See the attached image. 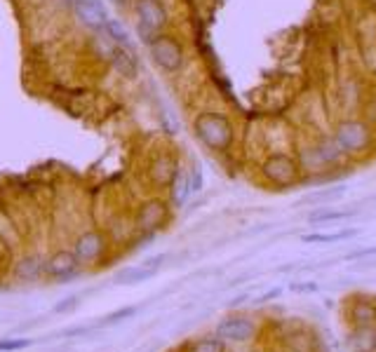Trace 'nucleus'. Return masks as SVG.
<instances>
[{
	"instance_id": "obj_16",
	"label": "nucleus",
	"mask_w": 376,
	"mask_h": 352,
	"mask_svg": "<svg viewBox=\"0 0 376 352\" xmlns=\"http://www.w3.org/2000/svg\"><path fill=\"white\" fill-rule=\"evenodd\" d=\"M177 174H179L177 162H174L172 158H167V155L158 158L156 165H153V179H156L158 186H170Z\"/></svg>"
},
{
	"instance_id": "obj_3",
	"label": "nucleus",
	"mask_w": 376,
	"mask_h": 352,
	"mask_svg": "<svg viewBox=\"0 0 376 352\" xmlns=\"http://www.w3.org/2000/svg\"><path fill=\"white\" fill-rule=\"evenodd\" d=\"M134 14H137V33L142 42H149L156 35L163 33L167 26V10L163 0H134Z\"/></svg>"
},
{
	"instance_id": "obj_17",
	"label": "nucleus",
	"mask_w": 376,
	"mask_h": 352,
	"mask_svg": "<svg viewBox=\"0 0 376 352\" xmlns=\"http://www.w3.org/2000/svg\"><path fill=\"white\" fill-rule=\"evenodd\" d=\"M191 197V183H188V174L179 172L172 181V202L174 207H181L186 204V200Z\"/></svg>"
},
{
	"instance_id": "obj_9",
	"label": "nucleus",
	"mask_w": 376,
	"mask_h": 352,
	"mask_svg": "<svg viewBox=\"0 0 376 352\" xmlns=\"http://www.w3.org/2000/svg\"><path fill=\"white\" fill-rule=\"evenodd\" d=\"M308 153H311V158H313L308 169H313V167H315V169L334 167V165H339V162L344 160V153H341V148L337 146L334 137H322L315 146L311 148Z\"/></svg>"
},
{
	"instance_id": "obj_19",
	"label": "nucleus",
	"mask_w": 376,
	"mask_h": 352,
	"mask_svg": "<svg viewBox=\"0 0 376 352\" xmlns=\"http://www.w3.org/2000/svg\"><path fill=\"white\" fill-rule=\"evenodd\" d=\"M355 214V209H318L308 216V223H327V221H344Z\"/></svg>"
},
{
	"instance_id": "obj_30",
	"label": "nucleus",
	"mask_w": 376,
	"mask_h": 352,
	"mask_svg": "<svg viewBox=\"0 0 376 352\" xmlns=\"http://www.w3.org/2000/svg\"><path fill=\"white\" fill-rule=\"evenodd\" d=\"M280 296H282V289H280V287H273V289H268L266 294H261L259 298H256V303H268V301L280 298Z\"/></svg>"
},
{
	"instance_id": "obj_6",
	"label": "nucleus",
	"mask_w": 376,
	"mask_h": 352,
	"mask_svg": "<svg viewBox=\"0 0 376 352\" xmlns=\"http://www.w3.org/2000/svg\"><path fill=\"white\" fill-rule=\"evenodd\" d=\"M73 10H75V17L80 19V24L89 28V31L99 33L106 28L108 12L101 0H75Z\"/></svg>"
},
{
	"instance_id": "obj_8",
	"label": "nucleus",
	"mask_w": 376,
	"mask_h": 352,
	"mask_svg": "<svg viewBox=\"0 0 376 352\" xmlns=\"http://www.w3.org/2000/svg\"><path fill=\"white\" fill-rule=\"evenodd\" d=\"M221 341H233V343H242L249 341L254 336V324L247 320V317H226L217 324L214 329Z\"/></svg>"
},
{
	"instance_id": "obj_23",
	"label": "nucleus",
	"mask_w": 376,
	"mask_h": 352,
	"mask_svg": "<svg viewBox=\"0 0 376 352\" xmlns=\"http://www.w3.org/2000/svg\"><path fill=\"white\" fill-rule=\"evenodd\" d=\"M344 195H346V186H337V188L320 190V193H311L308 197H303V202H313V204L334 202V200H339V197H344Z\"/></svg>"
},
{
	"instance_id": "obj_2",
	"label": "nucleus",
	"mask_w": 376,
	"mask_h": 352,
	"mask_svg": "<svg viewBox=\"0 0 376 352\" xmlns=\"http://www.w3.org/2000/svg\"><path fill=\"white\" fill-rule=\"evenodd\" d=\"M332 137L344 155H362L369 146H372L374 132L365 120L348 118V120H341V122L334 127Z\"/></svg>"
},
{
	"instance_id": "obj_25",
	"label": "nucleus",
	"mask_w": 376,
	"mask_h": 352,
	"mask_svg": "<svg viewBox=\"0 0 376 352\" xmlns=\"http://www.w3.org/2000/svg\"><path fill=\"white\" fill-rule=\"evenodd\" d=\"M33 345V338H3L0 341V352H17Z\"/></svg>"
},
{
	"instance_id": "obj_15",
	"label": "nucleus",
	"mask_w": 376,
	"mask_h": 352,
	"mask_svg": "<svg viewBox=\"0 0 376 352\" xmlns=\"http://www.w3.org/2000/svg\"><path fill=\"white\" fill-rule=\"evenodd\" d=\"M158 270H151L146 265H134V268H123L115 272V284H142V282L156 277Z\"/></svg>"
},
{
	"instance_id": "obj_33",
	"label": "nucleus",
	"mask_w": 376,
	"mask_h": 352,
	"mask_svg": "<svg viewBox=\"0 0 376 352\" xmlns=\"http://www.w3.org/2000/svg\"><path fill=\"white\" fill-rule=\"evenodd\" d=\"M113 3H118V5H125V3H127V0H113Z\"/></svg>"
},
{
	"instance_id": "obj_22",
	"label": "nucleus",
	"mask_w": 376,
	"mask_h": 352,
	"mask_svg": "<svg viewBox=\"0 0 376 352\" xmlns=\"http://www.w3.org/2000/svg\"><path fill=\"white\" fill-rule=\"evenodd\" d=\"M132 315H137V308H134V306L120 308V310H115V313H111V315L104 317V320L96 322V324H94V329H106V327H113V324H118V322L130 320Z\"/></svg>"
},
{
	"instance_id": "obj_10",
	"label": "nucleus",
	"mask_w": 376,
	"mask_h": 352,
	"mask_svg": "<svg viewBox=\"0 0 376 352\" xmlns=\"http://www.w3.org/2000/svg\"><path fill=\"white\" fill-rule=\"evenodd\" d=\"M78 256H75L73 251H57L52 258L45 260V275H50V277H57V279H71L78 275Z\"/></svg>"
},
{
	"instance_id": "obj_5",
	"label": "nucleus",
	"mask_w": 376,
	"mask_h": 352,
	"mask_svg": "<svg viewBox=\"0 0 376 352\" xmlns=\"http://www.w3.org/2000/svg\"><path fill=\"white\" fill-rule=\"evenodd\" d=\"M149 54H151L153 63H156L160 70H165V73H179L186 61L181 42L177 38H172V35H165V33L156 35V38L149 42Z\"/></svg>"
},
{
	"instance_id": "obj_4",
	"label": "nucleus",
	"mask_w": 376,
	"mask_h": 352,
	"mask_svg": "<svg viewBox=\"0 0 376 352\" xmlns=\"http://www.w3.org/2000/svg\"><path fill=\"white\" fill-rule=\"evenodd\" d=\"M299 172H301V165H299V160L289 153H273V155H268L261 165V176L270 186H277V188L294 186L299 181Z\"/></svg>"
},
{
	"instance_id": "obj_7",
	"label": "nucleus",
	"mask_w": 376,
	"mask_h": 352,
	"mask_svg": "<svg viewBox=\"0 0 376 352\" xmlns=\"http://www.w3.org/2000/svg\"><path fill=\"white\" fill-rule=\"evenodd\" d=\"M104 251H106V237L96 230L82 232L73 246V253L78 256L80 263H94L96 258L104 256Z\"/></svg>"
},
{
	"instance_id": "obj_21",
	"label": "nucleus",
	"mask_w": 376,
	"mask_h": 352,
	"mask_svg": "<svg viewBox=\"0 0 376 352\" xmlns=\"http://www.w3.org/2000/svg\"><path fill=\"white\" fill-rule=\"evenodd\" d=\"M104 31L108 33V38L115 42L118 47H125V49H132V40H130V35H127V31L123 28V24L118 19H111L108 17V21H106V28Z\"/></svg>"
},
{
	"instance_id": "obj_29",
	"label": "nucleus",
	"mask_w": 376,
	"mask_h": 352,
	"mask_svg": "<svg viewBox=\"0 0 376 352\" xmlns=\"http://www.w3.org/2000/svg\"><path fill=\"white\" fill-rule=\"evenodd\" d=\"M165 260H167V256H165V253H158V256H151V258H146L142 265L151 268V270H160V265H163Z\"/></svg>"
},
{
	"instance_id": "obj_24",
	"label": "nucleus",
	"mask_w": 376,
	"mask_h": 352,
	"mask_svg": "<svg viewBox=\"0 0 376 352\" xmlns=\"http://www.w3.org/2000/svg\"><path fill=\"white\" fill-rule=\"evenodd\" d=\"M188 352H226V348L219 336H214V338L207 336V338H200V341L193 343Z\"/></svg>"
},
{
	"instance_id": "obj_11",
	"label": "nucleus",
	"mask_w": 376,
	"mask_h": 352,
	"mask_svg": "<svg viewBox=\"0 0 376 352\" xmlns=\"http://www.w3.org/2000/svg\"><path fill=\"white\" fill-rule=\"evenodd\" d=\"M165 218H167V207H165V202H160V200H151V202H146L142 209H139V214H137V225L142 228L144 232H156L160 225L165 223Z\"/></svg>"
},
{
	"instance_id": "obj_12",
	"label": "nucleus",
	"mask_w": 376,
	"mask_h": 352,
	"mask_svg": "<svg viewBox=\"0 0 376 352\" xmlns=\"http://www.w3.org/2000/svg\"><path fill=\"white\" fill-rule=\"evenodd\" d=\"M348 348L353 352H376V329L372 324H358L348 336Z\"/></svg>"
},
{
	"instance_id": "obj_14",
	"label": "nucleus",
	"mask_w": 376,
	"mask_h": 352,
	"mask_svg": "<svg viewBox=\"0 0 376 352\" xmlns=\"http://www.w3.org/2000/svg\"><path fill=\"white\" fill-rule=\"evenodd\" d=\"M355 235H360V228H346L339 232H308L301 235L303 244H334V242H344V239H353Z\"/></svg>"
},
{
	"instance_id": "obj_31",
	"label": "nucleus",
	"mask_w": 376,
	"mask_h": 352,
	"mask_svg": "<svg viewBox=\"0 0 376 352\" xmlns=\"http://www.w3.org/2000/svg\"><path fill=\"white\" fill-rule=\"evenodd\" d=\"M365 256H376V246H365V249H358L353 253H348V260H355V258H365Z\"/></svg>"
},
{
	"instance_id": "obj_20",
	"label": "nucleus",
	"mask_w": 376,
	"mask_h": 352,
	"mask_svg": "<svg viewBox=\"0 0 376 352\" xmlns=\"http://www.w3.org/2000/svg\"><path fill=\"white\" fill-rule=\"evenodd\" d=\"M45 272V263L40 258H36V256H31V258H24L22 263H19V268H17V275L22 279H38L40 275Z\"/></svg>"
},
{
	"instance_id": "obj_27",
	"label": "nucleus",
	"mask_w": 376,
	"mask_h": 352,
	"mask_svg": "<svg viewBox=\"0 0 376 352\" xmlns=\"http://www.w3.org/2000/svg\"><path fill=\"white\" fill-rule=\"evenodd\" d=\"M203 169H200L198 165L191 169V174H188V183H191V195L193 193H200L203 190Z\"/></svg>"
},
{
	"instance_id": "obj_32",
	"label": "nucleus",
	"mask_w": 376,
	"mask_h": 352,
	"mask_svg": "<svg viewBox=\"0 0 376 352\" xmlns=\"http://www.w3.org/2000/svg\"><path fill=\"white\" fill-rule=\"evenodd\" d=\"M242 301H247V296H245V294H242V296H238V298H233V301H231V306H240Z\"/></svg>"
},
{
	"instance_id": "obj_13",
	"label": "nucleus",
	"mask_w": 376,
	"mask_h": 352,
	"mask_svg": "<svg viewBox=\"0 0 376 352\" xmlns=\"http://www.w3.org/2000/svg\"><path fill=\"white\" fill-rule=\"evenodd\" d=\"M111 63H113V68L118 70V75H123V77H137V56L132 49H125V47H115V52L113 56H111Z\"/></svg>"
},
{
	"instance_id": "obj_1",
	"label": "nucleus",
	"mask_w": 376,
	"mask_h": 352,
	"mask_svg": "<svg viewBox=\"0 0 376 352\" xmlns=\"http://www.w3.org/2000/svg\"><path fill=\"white\" fill-rule=\"evenodd\" d=\"M193 132H196L200 144L214 153L228 151L235 137L231 120H228L224 113H217V111L198 113L196 120H193Z\"/></svg>"
},
{
	"instance_id": "obj_26",
	"label": "nucleus",
	"mask_w": 376,
	"mask_h": 352,
	"mask_svg": "<svg viewBox=\"0 0 376 352\" xmlns=\"http://www.w3.org/2000/svg\"><path fill=\"white\" fill-rule=\"evenodd\" d=\"M78 303H80V296H68V298L59 301L57 306L52 308V313L54 315H66V313H71V310L78 308Z\"/></svg>"
},
{
	"instance_id": "obj_28",
	"label": "nucleus",
	"mask_w": 376,
	"mask_h": 352,
	"mask_svg": "<svg viewBox=\"0 0 376 352\" xmlns=\"http://www.w3.org/2000/svg\"><path fill=\"white\" fill-rule=\"evenodd\" d=\"M318 284L315 282H306V284H294V282H292L289 284V291H296V294H313V291H318Z\"/></svg>"
},
{
	"instance_id": "obj_18",
	"label": "nucleus",
	"mask_w": 376,
	"mask_h": 352,
	"mask_svg": "<svg viewBox=\"0 0 376 352\" xmlns=\"http://www.w3.org/2000/svg\"><path fill=\"white\" fill-rule=\"evenodd\" d=\"M351 317L355 324H374L376 322V306L369 301H355L351 308Z\"/></svg>"
}]
</instances>
